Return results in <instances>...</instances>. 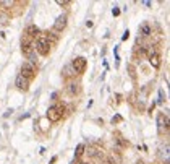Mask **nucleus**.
<instances>
[{
	"label": "nucleus",
	"mask_w": 170,
	"mask_h": 164,
	"mask_svg": "<svg viewBox=\"0 0 170 164\" xmlns=\"http://www.w3.org/2000/svg\"><path fill=\"white\" fill-rule=\"evenodd\" d=\"M36 50H37L41 55H49L50 52V42H49L47 38H39L37 42H36Z\"/></svg>",
	"instance_id": "1"
},
{
	"label": "nucleus",
	"mask_w": 170,
	"mask_h": 164,
	"mask_svg": "<svg viewBox=\"0 0 170 164\" xmlns=\"http://www.w3.org/2000/svg\"><path fill=\"white\" fill-rule=\"evenodd\" d=\"M21 77L26 78V80H32V78L36 77V70L34 67L31 65V63H23V67H21Z\"/></svg>",
	"instance_id": "2"
},
{
	"label": "nucleus",
	"mask_w": 170,
	"mask_h": 164,
	"mask_svg": "<svg viewBox=\"0 0 170 164\" xmlns=\"http://www.w3.org/2000/svg\"><path fill=\"white\" fill-rule=\"evenodd\" d=\"M86 59L84 57H76V59L71 62V67L73 70L76 72V73H84V70H86Z\"/></svg>",
	"instance_id": "3"
},
{
	"label": "nucleus",
	"mask_w": 170,
	"mask_h": 164,
	"mask_svg": "<svg viewBox=\"0 0 170 164\" xmlns=\"http://www.w3.org/2000/svg\"><path fill=\"white\" fill-rule=\"evenodd\" d=\"M149 63L154 67V68H159L160 67V54L157 52L156 49L149 50Z\"/></svg>",
	"instance_id": "4"
},
{
	"label": "nucleus",
	"mask_w": 170,
	"mask_h": 164,
	"mask_svg": "<svg viewBox=\"0 0 170 164\" xmlns=\"http://www.w3.org/2000/svg\"><path fill=\"white\" fill-rule=\"evenodd\" d=\"M21 52H23V55H26L29 59V57L34 54V45L31 44V42L26 39V41H23L21 42Z\"/></svg>",
	"instance_id": "5"
},
{
	"label": "nucleus",
	"mask_w": 170,
	"mask_h": 164,
	"mask_svg": "<svg viewBox=\"0 0 170 164\" xmlns=\"http://www.w3.org/2000/svg\"><path fill=\"white\" fill-rule=\"evenodd\" d=\"M45 115H47V119L50 120V122H59V120H60V117H62V115H60V112L57 111V107H55V106H52V107H49V109H47V112H45Z\"/></svg>",
	"instance_id": "6"
},
{
	"label": "nucleus",
	"mask_w": 170,
	"mask_h": 164,
	"mask_svg": "<svg viewBox=\"0 0 170 164\" xmlns=\"http://www.w3.org/2000/svg\"><path fill=\"white\" fill-rule=\"evenodd\" d=\"M66 20H68V18H66V15H60L59 18H57L55 20V23H54V29H55V31H63V29H65V26H66Z\"/></svg>",
	"instance_id": "7"
},
{
	"label": "nucleus",
	"mask_w": 170,
	"mask_h": 164,
	"mask_svg": "<svg viewBox=\"0 0 170 164\" xmlns=\"http://www.w3.org/2000/svg\"><path fill=\"white\" fill-rule=\"evenodd\" d=\"M15 83H16V88L20 91H28L29 89V81L26 80V78H23L21 75L16 77V81H15Z\"/></svg>",
	"instance_id": "8"
},
{
	"label": "nucleus",
	"mask_w": 170,
	"mask_h": 164,
	"mask_svg": "<svg viewBox=\"0 0 170 164\" xmlns=\"http://www.w3.org/2000/svg\"><path fill=\"white\" fill-rule=\"evenodd\" d=\"M86 153H87V156H89V158H102V156H104L102 150H99L97 146H89Z\"/></svg>",
	"instance_id": "9"
},
{
	"label": "nucleus",
	"mask_w": 170,
	"mask_h": 164,
	"mask_svg": "<svg viewBox=\"0 0 170 164\" xmlns=\"http://www.w3.org/2000/svg\"><path fill=\"white\" fill-rule=\"evenodd\" d=\"M157 125H159V129H169V117L164 114H159L157 115Z\"/></svg>",
	"instance_id": "10"
},
{
	"label": "nucleus",
	"mask_w": 170,
	"mask_h": 164,
	"mask_svg": "<svg viewBox=\"0 0 170 164\" xmlns=\"http://www.w3.org/2000/svg\"><path fill=\"white\" fill-rule=\"evenodd\" d=\"M26 34H28L29 38H36V36L41 34V29H39L36 25H31V26H28V28H26Z\"/></svg>",
	"instance_id": "11"
},
{
	"label": "nucleus",
	"mask_w": 170,
	"mask_h": 164,
	"mask_svg": "<svg viewBox=\"0 0 170 164\" xmlns=\"http://www.w3.org/2000/svg\"><path fill=\"white\" fill-rule=\"evenodd\" d=\"M62 73H63V77L70 78V77H73V75H75V70H73L71 65H65V67H63V70H62Z\"/></svg>",
	"instance_id": "12"
},
{
	"label": "nucleus",
	"mask_w": 170,
	"mask_h": 164,
	"mask_svg": "<svg viewBox=\"0 0 170 164\" xmlns=\"http://www.w3.org/2000/svg\"><path fill=\"white\" fill-rule=\"evenodd\" d=\"M68 91L71 93V94H78V93H80V84L78 83H70L68 84Z\"/></svg>",
	"instance_id": "13"
},
{
	"label": "nucleus",
	"mask_w": 170,
	"mask_h": 164,
	"mask_svg": "<svg viewBox=\"0 0 170 164\" xmlns=\"http://www.w3.org/2000/svg\"><path fill=\"white\" fill-rule=\"evenodd\" d=\"M151 34V28H149V25H142L141 26V36H144V38H147V36Z\"/></svg>",
	"instance_id": "14"
},
{
	"label": "nucleus",
	"mask_w": 170,
	"mask_h": 164,
	"mask_svg": "<svg viewBox=\"0 0 170 164\" xmlns=\"http://www.w3.org/2000/svg\"><path fill=\"white\" fill-rule=\"evenodd\" d=\"M83 153H84V145L81 143V145H78V146H76V153H75V156H76V158H80Z\"/></svg>",
	"instance_id": "15"
},
{
	"label": "nucleus",
	"mask_w": 170,
	"mask_h": 164,
	"mask_svg": "<svg viewBox=\"0 0 170 164\" xmlns=\"http://www.w3.org/2000/svg\"><path fill=\"white\" fill-rule=\"evenodd\" d=\"M57 4H59L60 7H68L71 2H70V0H57Z\"/></svg>",
	"instance_id": "16"
},
{
	"label": "nucleus",
	"mask_w": 170,
	"mask_h": 164,
	"mask_svg": "<svg viewBox=\"0 0 170 164\" xmlns=\"http://www.w3.org/2000/svg\"><path fill=\"white\" fill-rule=\"evenodd\" d=\"M0 5H2V7H11V5H13V2H8V0H2V2H0Z\"/></svg>",
	"instance_id": "17"
},
{
	"label": "nucleus",
	"mask_w": 170,
	"mask_h": 164,
	"mask_svg": "<svg viewBox=\"0 0 170 164\" xmlns=\"http://www.w3.org/2000/svg\"><path fill=\"white\" fill-rule=\"evenodd\" d=\"M7 21H8V16H7V15H0V23H2V25H5Z\"/></svg>",
	"instance_id": "18"
},
{
	"label": "nucleus",
	"mask_w": 170,
	"mask_h": 164,
	"mask_svg": "<svg viewBox=\"0 0 170 164\" xmlns=\"http://www.w3.org/2000/svg\"><path fill=\"white\" fill-rule=\"evenodd\" d=\"M128 38H130V31H128V29H126V31L123 33V36H121V39H123V41H126V39H128Z\"/></svg>",
	"instance_id": "19"
},
{
	"label": "nucleus",
	"mask_w": 170,
	"mask_h": 164,
	"mask_svg": "<svg viewBox=\"0 0 170 164\" xmlns=\"http://www.w3.org/2000/svg\"><path fill=\"white\" fill-rule=\"evenodd\" d=\"M112 13H114V16H118V15H120V10H118V7H115L114 10H112Z\"/></svg>",
	"instance_id": "20"
},
{
	"label": "nucleus",
	"mask_w": 170,
	"mask_h": 164,
	"mask_svg": "<svg viewBox=\"0 0 170 164\" xmlns=\"http://www.w3.org/2000/svg\"><path fill=\"white\" fill-rule=\"evenodd\" d=\"M159 96H160V99H159V102H164V101H165V99H164V91H162V89H160V91H159Z\"/></svg>",
	"instance_id": "21"
},
{
	"label": "nucleus",
	"mask_w": 170,
	"mask_h": 164,
	"mask_svg": "<svg viewBox=\"0 0 170 164\" xmlns=\"http://www.w3.org/2000/svg\"><path fill=\"white\" fill-rule=\"evenodd\" d=\"M136 164H146L144 161H136Z\"/></svg>",
	"instance_id": "22"
},
{
	"label": "nucleus",
	"mask_w": 170,
	"mask_h": 164,
	"mask_svg": "<svg viewBox=\"0 0 170 164\" xmlns=\"http://www.w3.org/2000/svg\"><path fill=\"white\" fill-rule=\"evenodd\" d=\"M70 164H75V161H73V163H70Z\"/></svg>",
	"instance_id": "23"
},
{
	"label": "nucleus",
	"mask_w": 170,
	"mask_h": 164,
	"mask_svg": "<svg viewBox=\"0 0 170 164\" xmlns=\"http://www.w3.org/2000/svg\"><path fill=\"white\" fill-rule=\"evenodd\" d=\"M165 164H167V163H165Z\"/></svg>",
	"instance_id": "24"
}]
</instances>
